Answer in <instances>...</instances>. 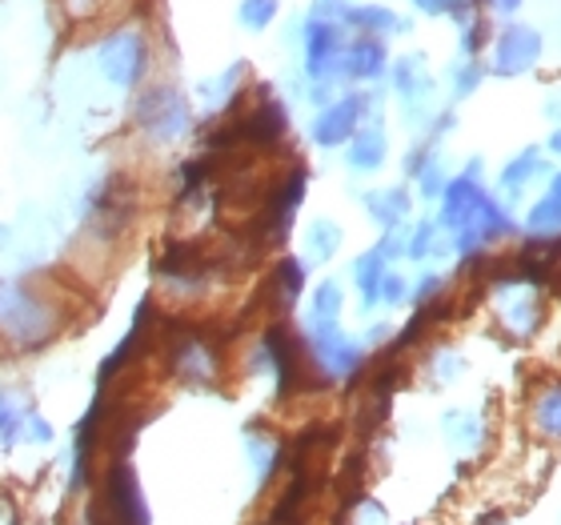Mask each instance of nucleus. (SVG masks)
I'll return each mask as SVG.
<instances>
[{"mask_svg":"<svg viewBox=\"0 0 561 525\" xmlns=\"http://www.w3.org/2000/svg\"><path fill=\"white\" fill-rule=\"evenodd\" d=\"M437 201H442L437 225L449 233V246L461 261H481L497 241H510L517 233L510 205L481 185V161H469L461 173L449 176Z\"/></svg>","mask_w":561,"mask_h":525,"instance_id":"obj_1","label":"nucleus"},{"mask_svg":"<svg viewBox=\"0 0 561 525\" xmlns=\"http://www.w3.org/2000/svg\"><path fill=\"white\" fill-rule=\"evenodd\" d=\"M69 326V305L45 281H0V341L16 353H36Z\"/></svg>","mask_w":561,"mask_h":525,"instance_id":"obj_2","label":"nucleus"},{"mask_svg":"<svg viewBox=\"0 0 561 525\" xmlns=\"http://www.w3.org/2000/svg\"><path fill=\"white\" fill-rule=\"evenodd\" d=\"M301 338L317 386H357L365 377L369 350L357 338H350L341 326H313L305 329Z\"/></svg>","mask_w":561,"mask_h":525,"instance_id":"obj_3","label":"nucleus"},{"mask_svg":"<svg viewBox=\"0 0 561 525\" xmlns=\"http://www.w3.org/2000/svg\"><path fill=\"white\" fill-rule=\"evenodd\" d=\"M89 525H152L149 502L125 457H113L89 502Z\"/></svg>","mask_w":561,"mask_h":525,"instance_id":"obj_4","label":"nucleus"},{"mask_svg":"<svg viewBox=\"0 0 561 525\" xmlns=\"http://www.w3.org/2000/svg\"><path fill=\"white\" fill-rule=\"evenodd\" d=\"M164 369H169V377H176L181 386H193V389L217 386V377H221V369H225L221 345H217L205 329L181 326L164 338Z\"/></svg>","mask_w":561,"mask_h":525,"instance_id":"obj_5","label":"nucleus"},{"mask_svg":"<svg viewBox=\"0 0 561 525\" xmlns=\"http://www.w3.org/2000/svg\"><path fill=\"white\" fill-rule=\"evenodd\" d=\"M133 125H137L152 145H173L193 129V109H188L185 93L173 84H152L137 96L133 105Z\"/></svg>","mask_w":561,"mask_h":525,"instance_id":"obj_6","label":"nucleus"},{"mask_svg":"<svg viewBox=\"0 0 561 525\" xmlns=\"http://www.w3.org/2000/svg\"><path fill=\"white\" fill-rule=\"evenodd\" d=\"M96 60H101V72L108 77V84L137 89L145 81V72H149V41L137 28H121V33L101 41Z\"/></svg>","mask_w":561,"mask_h":525,"instance_id":"obj_7","label":"nucleus"},{"mask_svg":"<svg viewBox=\"0 0 561 525\" xmlns=\"http://www.w3.org/2000/svg\"><path fill=\"white\" fill-rule=\"evenodd\" d=\"M493 289H497V317H502V326L510 338H534L546 321V301H541L538 285H529V281H510V277H497L493 281Z\"/></svg>","mask_w":561,"mask_h":525,"instance_id":"obj_8","label":"nucleus"},{"mask_svg":"<svg viewBox=\"0 0 561 525\" xmlns=\"http://www.w3.org/2000/svg\"><path fill=\"white\" fill-rule=\"evenodd\" d=\"M365 109H369V96H362V93L329 101L313 117V129H309L317 149H341V145H350L353 133L365 125Z\"/></svg>","mask_w":561,"mask_h":525,"instance_id":"obj_9","label":"nucleus"},{"mask_svg":"<svg viewBox=\"0 0 561 525\" xmlns=\"http://www.w3.org/2000/svg\"><path fill=\"white\" fill-rule=\"evenodd\" d=\"M541 60V33L534 24H510L497 45H493V65L497 77H522Z\"/></svg>","mask_w":561,"mask_h":525,"instance_id":"obj_10","label":"nucleus"},{"mask_svg":"<svg viewBox=\"0 0 561 525\" xmlns=\"http://www.w3.org/2000/svg\"><path fill=\"white\" fill-rule=\"evenodd\" d=\"M341 48H345V45H341L337 24L317 21V16L305 24V72H309V81L325 84L329 77H337Z\"/></svg>","mask_w":561,"mask_h":525,"instance_id":"obj_11","label":"nucleus"},{"mask_svg":"<svg viewBox=\"0 0 561 525\" xmlns=\"http://www.w3.org/2000/svg\"><path fill=\"white\" fill-rule=\"evenodd\" d=\"M241 442H245L253 486H257V490H270L273 481L280 478V469H285V442H280L273 430H261V425H249Z\"/></svg>","mask_w":561,"mask_h":525,"instance_id":"obj_12","label":"nucleus"},{"mask_svg":"<svg viewBox=\"0 0 561 525\" xmlns=\"http://www.w3.org/2000/svg\"><path fill=\"white\" fill-rule=\"evenodd\" d=\"M442 442L454 449L457 457H473L490 442V425L478 409H445L442 413Z\"/></svg>","mask_w":561,"mask_h":525,"instance_id":"obj_13","label":"nucleus"},{"mask_svg":"<svg viewBox=\"0 0 561 525\" xmlns=\"http://www.w3.org/2000/svg\"><path fill=\"white\" fill-rule=\"evenodd\" d=\"M546 173H550L546 152H541L538 145H526V149L517 152L514 161L502 169V176H497V189H502L505 201H522L529 193V185H534V181H541Z\"/></svg>","mask_w":561,"mask_h":525,"instance_id":"obj_14","label":"nucleus"},{"mask_svg":"<svg viewBox=\"0 0 561 525\" xmlns=\"http://www.w3.org/2000/svg\"><path fill=\"white\" fill-rule=\"evenodd\" d=\"M405 176L417 181V193L425 201L442 197L445 185H449V173H445V161L433 140H421L417 149H410V157H405Z\"/></svg>","mask_w":561,"mask_h":525,"instance_id":"obj_15","label":"nucleus"},{"mask_svg":"<svg viewBox=\"0 0 561 525\" xmlns=\"http://www.w3.org/2000/svg\"><path fill=\"white\" fill-rule=\"evenodd\" d=\"M529 433L541 445H561V381H546L529 397Z\"/></svg>","mask_w":561,"mask_h":525,"instance_id":"obj_16","label":"nucleus"},{"mask_svg":"<svg viewBox=\"0 0 561 525\" xmlns=\"http://www.w3.org/2000/svg\"><path fill=\"white\" fill-rule=\"evenodd\" d=\"M365 213H369V221L381 225L386 233L401 229V225L410 221V209H413V197L405 185H386V189H369L362 197Z\"/></svg>","mask_w":561,"mask_h":525,"instance_id":"obj_17","label":"nucleus"},{"mask_svg":"<svg viewBox=\"0 0 561 525\" xmlns=\"http://www.w3.org/2000/svg\"><path fill=\"white\" fill-rule=\"evenodd\" d=\"M337 72L341 77H350V81H377V77L386 72V45H381L377 36L353 41L350 48H341Z\"/></svg>","mask_w":561,"mask_h":525,"instance_id":"obj_18","label":"nucleus"},{"mask_svg":"<svg viewBox=\"0 0 561 525\" xmlns=\"http://www.w3.org/2000/svg\"><path fill=\"white\" fill-rule=\"evenodd\" d=\"M526 237H534V241H558L561 237V173H553L546 193L529 205Z\"/></svg>","mask_w":561,"mask_h":525,"instance_id":"obj_19","label":"nucleus"},{"mask_svg":"<svg viewBox=\"0 0 561 525\" xmlns=\"http://www.w3.org/2000/svg\"><path fill=\"white\" fill-rule=\"evenodd\" d=\"M389 157V140L381 125H362V129L353 133L350 145H345V164H350L353 173H377Z\"/></svg>","mask_w":561,"mask_h":525,"instance_id":"obj_20","label":"nucleus"},{"mask_svg":"<svg viewBox=\"0 0 561 525\" xmlns=\"http://www.w3.org/2000/svg\"><path fill=\"white\" fill-rule=\"evenodd\" d=\"M305 293V261L301 258H280L270 269V281H265V297L277 313H289L297 297Z\"/></svg>","mask_w":561,"mask_h":525,"instance_id":"obj_21","label":"nucleus"},{"mask_svg":"<svg viewBox=\"0 0 561 525\" xmlns=\"http://www.w3.org/2000/svg\"><path fill=\"white\" fill-rule=\"evenodd\" d=\"M393 93L410 105V117L421 109V101L433 96V77L425 69V57H401L393 65Z\"/></svg>","mask_w":561,"mask_h":525,"instance_id":"obj_22","label":"nucleus"},{"mask_svg":"<svg viewBox=\"0 0 561 525\" xmlns=\"http://www.w3.org/2000/svg\"><path fill=\"white\" fill-rule=\"evenodd\" d=\"M389 269L393 265L377 249H365L362 258L353 261V285L362 293V309H377V289H381V277H386Z\"/></svg>","mask_w":561,"mask_h":525,"instance_id":"obj_23","label":"nucleus"},{"mask_svg":"<svg viewBox=\"0 0 561 525\" xmlns=\"http://www.w3.org/2000/svg\"><path fill=\"white\" fill-rule=\"evenodd\" d=\"M341 241H345L341 225L329 221V217H317V221L305 229V258L313 261V265H329V261L337 258Z\"/></svg>","mask_w":561,"mask_h":525,"instance_id":"obj_24","label":"nucleus"},{"mask_svg":"<svg viewBox=\"0 0 561 525\" xmlns=\"http://www.w3.org/2000/svg\"><path fill=\"white\" fill-rule=\"evenodd\" d=\"M449 241H445V229L437 221H417L405 233V258L410 261H433L442 258V253H449Z\"/></svg>","mask_w":561,"mask_h":525,"instance_id":"obj_25","label":"nucleus"},{"mask_svg":"<svg viewBox=\"0 0 561 525\" xmlns=\"http://www.w3.org/2000/svg\"><path fill=\"white\" fill-rule=\"evenodd\" d=\"M341 309H345V293H341L337 281H321L313 289V301H309V317H305V329L313 326H341Z\"/></svg>","mask_w":561,"mask_h":525,"instance_id":"obj_26","label":"nucleus"},{"mask_svg":"<svg viewBox=\"0 0 561 525\" xmlns=\"http://www.w3.org/2000/svg\"><path fill=\"white\" fill-rule=\"evenodd\" d=\"M28 401L12 393V389H0V449H12V445L21 442V430H24V418H28Z\"/></svg>","mask_w":561,"mask_h":525,"instance_id":"obj_27","label":"nucleus"},{"mask_svg":"<svg viewBox=\"0 0 561 525\" xmlns=\"http://www.w3.org/2000/svg\"><path fill=\"white\" fill-rule=\"evenodd\" d=\"M341 21L353 24V28H362V33H369V36H374V33H393V28H401L393 12H389V9H374V4H369V9H350L345 16H341Z\"/></svg>","mask_w":561,"mask_h":525,"instance_id":"obj_28","label":"nucleus"},{"mask_svg":"<svg viewBox=\"0 0 561 525\" xmlns=\"http://www.w3.org/2000/svg\"><path fill=\"white\" fill-rule=\"evenodd\" d=\"M410 301V281L401 277L398 269H389L381 277V289H377V305H405Z\"/></svg>","mask_w":561,"mask_h":525,"instance_id":"obj_29","label":"nucleus"},{"mask_svg":"<svg viewBox=\"0 0 561 525\" xmlns=\"http://www.w3.org/2000/svg\"><path fill=\"white\" fill-rule=\"evenodd\" d=\"M277 16V0H245L241 4V24L245 28H270Z\"/></svg>","mask_w":561,"mask_h":525,"instance_id":"obj_30","label":"nucleus"},{"mask_svg":"<svg viewBox=\"0 0 561 525\" xmlns=\"http://www.w3.org/2000/svg\"><path fill=\"white\" fill-rule=\"evenodd\" d=\"M350 525H389L386 505L374 502V498H357L350 510Z\"/></svg>","mask_w":561,"mask_h":525,"instance_id":"obj_31","label":"nucleus"},{"mask_svg":"<svg viewBox=\"0 0 561 525\" xmlns=\"http://www.w3.org/2000/svg\"><path fill=\"white\" fill-rule=\"evenodd\" d=\"M53 425H48L45 413H36V409H28V418H24V430H21V442L28 445H53Z\"/></svg>","mask_w":561,"mask_h":525,"instance_id":"obj_32","label":"nucleus"},{"mask_svg":"<svg viewBox=\"0 0 561 525\" xmlns=\"http://www.w3.org/2000/svg\"><path fill=\"white\" fill-rule=\"evenodd\" d=\"M461 374V357L457 353H437L433 357V386H445V381H454V377Z\"/></svg>","mask_w":561,"mask_h":525,"instance_id":"obj_33","label":"nucleus"},{"mask_svg":"<svg viewBox=\"0 0 561 525\" xmlns=\"http://www.w3.org/2000/svg\"><path fill=\"white\" fill-rule=\"evenodd\" d=\"M478 84H481V65H478V60H469V65H461V69L454 72V93L457 96L478 93Z\"/></svg>","mask_w":561,"mask_h":525,"instance_id":"obj_34","label":"nucleus"},{"mask_svg":"<svg viewBox=\"0 0 561 525\" xmlns=\"http://www.w3.org/2000/svg\"><path fill=\"white\" fill-rule=\"evenodd\" d=\"M417 4L430 12H466L469 9V0H417Z\"/></svg>","mask_w":561,"mask_h":525,"instance_id":"obj_35","label":"nucleus"},{"mask_svg":"<svg viewBox=\"0 0 561 525\" xmlns=\"http://www.w3.org/2000/svg\"><path fill=\"white\" fill-rule=\"evenodd\" d=\"M389 333H393V329H389V326H374V329H369V333H365L362 345H365V350H369V345H386Z\"/></svg>","mask_w":561,"mask_h":525,"instance_id":"obj_36","label":"nucleus"},{"mask_svg":"<svg viewBox=\"0 0 561 525\" xmlns=\"http://www.w3.org/2000/svg\"><path fill=\"white\" fill-rule=\"evenodd\" d=\"M473 525H510V514H502V510H490V514H481Z\"/></svg>","mask_w":561,"mask_h":525,"instance_id":"obj_37","label":"nucleus"},{"mask_svg":"<svg viewBox=\"0 0 561 525\" xmlns=\"http://www.w3.org/2000/svg\"><path fill=\"white\" fill-rule=\"evenodd\" d=\"M546 113H550V117L558 121V129H561V89L550 96V101H546Z\"/></svg>","mask_w":561,"mask_h":525,"instance_id":"obj_38","label":"nucleus"},{"mask_svg":"<svg viewBox=\"0 0 561 525\" xmlns=\"http://www.w3.org/2000/svg\"><path fill=\"white\" fill-rule=\"evenodd\" d=\"M493 9L497 12H514V9H522V0H490Z\"/></svg>","mask_w":561,"mask_h":525,"instance_id":"obj_39","label":"nucleus"},{"mask_svg":"<svg viewBox=\"0 0 561 525\" xmlns=\"http://www.w3.org/2000/svg\"><path fill=\"white\" fill-rule=\"evenodd\" d=\"M546 149H550L553 157H561V129H553V133H550V140H546Z\"/></svg>","mask_w":561,"mask_h":525,"instance_id":"obj_40","label":"nucleus"},{"mask_svg":"<svg viewBox=\"0 0 561 525\" xmlns=\"http://www.w3.org/2000/svg\"><path fill=\"white\" fill-rule=\"evenodd\" d=\"M558 525H561V514H558Z\"/></svg>","mask_w":561,"mask_h":525,"instance_id":"obj_41","label":"nucleus"},{"mask_svg":"<svg viewBox=\"0 0 561 525\" xmlns=\"http://www.w3.org/2000/svg\"><path fill=\"white\" fill-rule=\"evenodd\" d=\"M72 525H81V522H72Z\"/></svg>","mask_w":561,"mask_h":525,"instance_id":"obj_42","label":"nucleus"}]
</instances>
